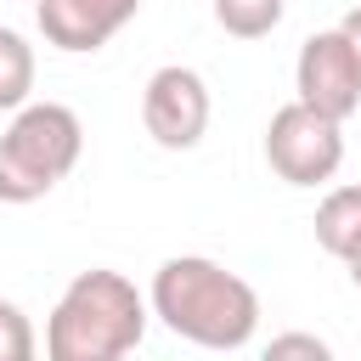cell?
<instances>
[{"label": "cell", "instance_id": "cell-1", "mask_svg": "<svg viewBox=\"0 0 361 361\" xmlns=\"http://www.w3.org/2000/svg\"><path fill=\"white\" fill-rule=\"evenodd\" d=\"M147 310L197 350H243L259 327V293L209 254H175L152 271Z\"/></svg>", "mask_w": 361, "mask_h": 361}, {"label": "cell", "instance_id": "cell-2", "mask_svg": "<svg viewBox=\"0 0 361 361\" xmlns=\"http://www.w3.org/2000/svg\"><path fill=\"white\" fill-rule=\"evenodd\" d=\"M147 333V299L124 271H79L45 322V361H124Z\"/></svg>", "mask_w": 361, "mask_h": 361}, {"label": "cell", "instance_id": "cell-3", "mask_svg": "<svg viewBox=\"0 0 361 361\" xmlns=\"http://www.w3.org/2000/svg\"><path fill=\"white\" fill-rule=\"evenodd\" d=\"M85 124L62 102H28L0 135V203H39L79 164Z\"/></svg>", "mask_w": 361, "mask_h": 361}, {"label": "cell", "instance_id": "cell-4", "mask_svg": "<svg viewBox=\"0 0 361 361\" xmlns=\"http://www.w3.org/2000/svg\"><path fill=\"white\" fill-rule=\"evenodd\" d=\"M265 164L288 186H322L344 164V124L310 113L305 102H288L265 124Z\"/></svg>", "mask_w": 361, "mask_h": 361}, {"label": "cell", "instance_id": "cell-5", "mask_svg": "<svg viewBox=\"0 0 361 361\" xmlns=\"http://www.w3.org/2000/svg\"><path fill=\"white\" fill-rule=\"evenodd\" d=\"M141 124L164 152H192L209 130V85L197 68H158L141 90Z\"/></svg>", "mask_w": 361, "mask_h": 361}, {"label": "cell", "instance_id": "cell-6", "mask_svg": "<svg viewBox=\"0 0 361 361\" xmlns=\"http://www.w3.org/2000/svg\"><path fill=\"white\" fill-rule=\"evenodd\" d=\"M293 90H299L293 102H305L310 113H322L333 124H344L361 107V68H355V56H350V45H344L338 28H322V34H310L299 45Z\"/></svg>", "mask_w": 361, "mask_h": 361}, {"label": "cell", "instance_id": "cell-7", "mask_svg": "<svg viewBox=\"0 0 361 361\" xmlns=\"http://www.w3.org/2000/svg\"><path fill=\"white\" fill-rule=\"evenodd\" d=\"M135 11H141V0H34L45 45H56L68 56L102 51Z\"/></svg>", "mask_w": 361, "mask_h": 361}, {"label": "cell", "instance_id": "cell-8", "mask_svg": "<svg viewBox=\"0 0 361 361\" xmlns=\"http://www.w3.org/2000/svg\"><path fill=\"white\" fill-rule=\"evenodd\" d=\"M316 243L344 265L361 259V186H333L316 203Z\"/></svg>", "mask_w": 361, "mask_h": 361}, {"label": "cell", "instance_id": "cell-9", "mask_svg": "<svg viewBox=\"0 0 361 361\" xmlns=\"http://www.w3.org/2000/svg\"><path fill=\"white\" fill-rule=\"evenodd\" d=\"M28 90H34V45L17 28H0V113L28 107Z\"/></svg>", "mask_w": 361, "mask_h": 361}, {"label": "cell", "instance_id": "cell-10", "mask_svg": "<svg viewBox=\"0 0 361 361\" xmlns=\"http://www.w3.org/2000/svg\"><path fill=\"white\" fill-rule=\"evenodd\" d=\"M282 11H288V0H214V23L231 39H265L282 23Z\"/></svg>", "mask_w": 361, "mask_h": 361}, {"label": "cell", "instance_id": "cell-11", "mask_svg": "<svg viewBox=\"0 0 361 361\" xmlns=\"http://www.w3.org/2000/svg\"><path fill=\"white\" fill-rule=\"evenodd\" d=\"M34 355H39L34 322H28L11 299H0V361H34Z\"/></svg>", "mask_w": 361, "mask_h": 361}, {"label": "cell", "instance_id": "cell-12", "mask_svg": "<svg viewBox=\"0 0 361 361\" xmlns=\"http://www.w3.org/2000/svg\"><path fill=\"white\" fill-rule=\"evenodd\" d=\"M259 361H333V350H327V338H316V333H276L265 350H259Z\"/></svg>", "mask_w": 361, "mask_h": 361}, {"label": "cell", "instance_id": "cell-13", "mask_svg": "<svg viewBox=\"0 0 361 361\" xmlns=\"http://www.w3.org/2000/svg\"><path fill=\"white\" fill-rule=\"evenodd\" d=\"M338 34H344V45H350V56H355V68H361V6H350V11L338 17Z\"/></svg>", "mask_w": 361, "mask_h": 361}, {"label": "cell", "instance_id": "cell-14", "mask_svg": "<svg viewBox=\"0 0 361 361\" xmlns=\"http://www.w3.org/2000/svg\"><path fill=\"white\" fill-rule=\"evenodd\" d=\"M350 282H355V288H361V259H355V265H350Z\"/></svg>", "mask_w": 361, "mask_h": 361}]
</instances>
